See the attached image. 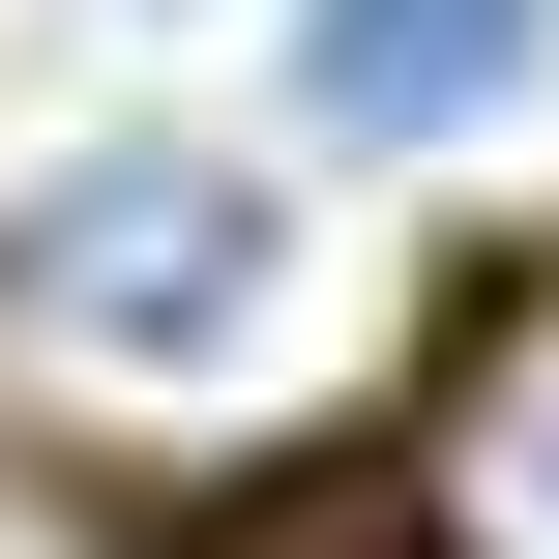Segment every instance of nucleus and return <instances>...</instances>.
I'll return each mask as SVG.
<instances>
[{"label": "nucleus", "instance_id": "1", "mask_svg": "<svg viewBox=\"0 0 559 559\" xmlns=\"http://www.w3.org/2000/svg\"><path fill=\"white\" fill-rule=\"evenodd\" d=\"M0 295H29V324H147V354H206V324L265 295V177H177V147H118V177H59V206L0 236Z\"/></svg>", "mask_w": 559, "mask_h": 559}, {"label": "nucleus", "instance_id": "2", "mask_svg": "<svg viewBox=\"0 0 559 559\" xmlns=\"http://www.w3.org/2000/svg\"><path fill=\"white\" fill-rule=\"evenodd\" d=\"M531 29L559 0H295V88H324V147H442L531 88Z\"/></svg>", "mask_w": 559, "mask_h": 559}, {"label": "nucleus", "instance_id": "3", "mask_svg": "<svg viewBox=\"0 0 559 559\" xmlns=\"http://www.w3.org/2000/svg\"><path fill=\"white\" fill-rule=\"evenodd\" d=\"M442 559H559V265L472 324V383H442Z\"/></svg>", "mask_w": 559, "mask_h": 559}]
</instances>
